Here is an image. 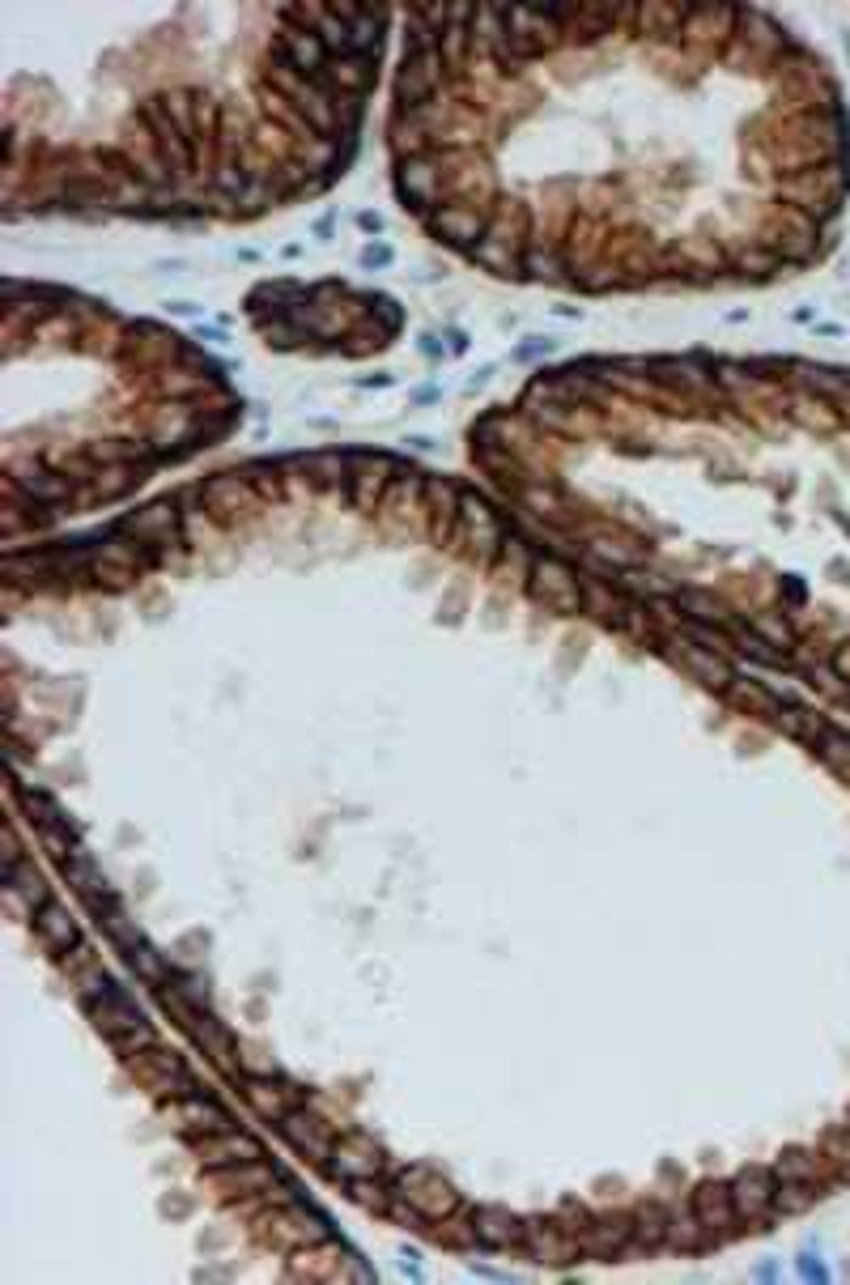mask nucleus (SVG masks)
<instances>
[{
  "instance_id": "nucleus-1",
  "label": "nucleus",
  "mask_w": 850,
  "mask_h": 1285,
  "mask_svg": "<svg viewBox=\"0 0 850 1285\" xmlns=\"http://www.w3.org/2000/svg\"><path fill=\"white\" fill-rule=\"evenodd\" d=\"M391 1201L404 1205L413 1217H422V1222H447V1217L460 1208V1192H456L451 1179H442L438 1170L409 1167V1170H400Z\"/></svg>"
},
{
  "instance_id": "nucleus-2",
  "label": "nucleus",
  "mask_w": 850,
  "mask_h": 1285,
  "mask_svg": "<svg viewBox=\"0 0 850 1285\" xmlns=\"http://www.w3.org/2000/svg\"><path fill=\"white\" fill-rule=\"evenodd\" d=\"M116 528L141 546L157 549L162 558L175 546H184V515H179V503H170V499H154V503L128 511Z\"/></svg>"
},
{
  "instance_id": "nucleus-3",
  "label": "nucleus",
  "mask_w": 850,
  "mask_h": 1285,
  "mask_svg": "<svg viewBox=\"0 0 850 1285\" xmlns=\"http://www.w3.org/2000/svg\"><path fill=\"white\" fill-rule=\"evenodd\" d=\"M447 85H451V73L442 65V51H404L396 69V107L434 103Z\"/></svg>"
},
{
  "instance_id": "nucleus-4",
  "label": "nucleus",
  "mask_w": 850,
  "mask_h": 1285,
  "mask_svg": "<svg viewBox=\"0 0 850 1285\" xmlns=\"http://www.w3.org/2000/svg\"><path fill=\"white\" fill-rule=\"evenodd\" d=\"M396 196H400V205L404 209H413L417 218H429L438 205H442V166H438V157H434V150L422 157H400L396 162Z\"/></svg>"
},
{
  "instance_id": "nucleus-5",
  "label": "nucleus",
  "mask_w": 850,
  "mask_h": 1285,
  "mask_svg": "<svg viewBox=\"0 0 850 1285\" xmlns=\"http://www.w3.org/2000/svg\"><path fill=\"white\" fill-rule=\"evenodd\" d=\"M269 60L290 65V69H298V73H307V78H319V73L328 69L332 56H328L323 39H319L310 26H298V22H290V17L276 13V31H272V39H269Z\"/></svg>"
},
{
  "instance_id": "nucleus-6",
  "label": "nucleus",
  "mask_w": 850,
  "mask_h": 1285,
  "mask_svg": "<svg viewBox=\"0 0 850 1285\" xmlns=\"http://www.w3.org/2000/svg\"><path fill=\"white\" fill-rule=\"evenodd\" d=\"M528 592H532L541 605H548L553 614H579L582 609L579 571H575L570 562L553 558V553H536V566H532V575H528Z\"/></svg>"
},
{
  "instance_id": "nucleus-7",
  "label": "nucleus",
  "mask_w": 850,
  "mask_h": 1285,
  "mask_svg": "<svg viewBox=\"0 0 850 1285\" xmlns=\"http://www.w3.org/2000/svg\"><path fill=\"white\" fill-rule=\"evenodd\" d=\"M425 231L460 252H472L485 234H489V222H494V205H438L429 218H422Z\"/></svg>"
},
{
  "instance_id": "nucleus-8",
  "label": "nucleus",
  "mask_w": 850,
  "mask_h": 1285,
  "mask_svg": "<svg viewBox=\"0 0 850 1285\" xmlns=\"http://www.w3.org/2000/svg\"><path fill=\"white\" fill-rule=\"evenodd\" d=\"M460 528H464V537H468V553H472L481 566L498 562L503 541H506V528L498 524V515L489 511L485 499H476V494H464V499H460Z\"/></svg>"
},
{
  "instance_id": "nucleus-9",
  "label": "nucleus",
  "mask_w": 850,
  "mask_h": 1285,
  "mask_svg": "<svg viewBox=\"0 0 850 1285\" xmlns=\"http://www.w3.org/2000/svg\"><path fill=\"white\" fill-rule=\"evenodd\" d=\"M323 1170H328L332 1179H345V1183H353V1179H379L383 1154H379V1145H375L370 1136L349 1132V1136H337V1145H332V1154H328Z\"/></svg>"
},
{
  "instance_id": "nucleus-10",
  "label": "nucleus",
  "mask_w": 850,
  "mask_h": 1285,
  "mask_svg": "<svg viewBox=\"0 0 850 1285\" xmlns=\"http://www.w3.org/2000/svg\"><path fill=\"white\" fill-rule=\"evenodd\" d=\"M200 499H204V506H209L217 519H238V515H247L251 506H260V490L251 486L247 472H217V477H209V481L200 486Z\"/></svg>"
},
{
  "instance_id": "nucleus-11",
  "label": "nucleus",
  "mask_w": 850,
  "mask_h": 1285,
  "mask_svg": "<svg viewBox=\"0 0 850 1285\" xmlns=\"http://www.w3.org/2000/svg\"><path fill=\"white\" fill-rule=\"evenodd\" d=\"M269 1239L281 1247H310V1243H323V1239H332V1230H328V1217L323 1213H315V1208L307 1205H285L276 1208L269 1217Z\"/></svg>"
},
{
  "instance_id": "nucleus-12",
  "label": "nucleus",
  "mask_w": 850,
  "mask_h": 1285,
  "mask_svg": "<svg viewBox=\"0 0 850 1285\" xmlns=\"http://www.w3.org/2000/svg\"><path fill=\"white\" fill-rule=\"evenodd\" d=\"M276 1129H281V1136L298 1149V1154H307L310 1163H328V1154H332V1145H337V1136H332V1129L319 1120V1115H310V1111H298V1107H290L281 1120H276Z\"/></svg>"
},
{
  "instance_id": "nucleus-13",
  "label": "nucleus",
  "mask_w": 850,
  "mask_h": 1285,
  "mask_svg": "<svg viewBox=\"0 0 850 1285\" xmlns=\"http://www.w3.org/2000/svg\"><path fill=\"white\" fill-rule=\"evenodd\" d=\"M468 1222H472V1243L489 1247V1251H510V1247H523V1239H528L523 1222L503 1205L472 1208Z\"/></svg>"
},
{
  "instance_id": "nucleus-14",
  "label": "nucleus",
  "mask_w": 850,
  "mask_h": 1285,
  "mask_svg": "<svg viewBox=\"0 0 850 1285\" xmlns=\"http://www.w3.org/2000/svg\"><path fill=\"white\" fill-rule=\"evenodd\" d=\"M353 477H349V499L357 511H375L383 506V494L391 486V472H396V460L391 456H349Z\"/></svg>"
},
{
  "instance_id": "nucleus-15",
  "label": "nucleus",
  "mask_w": 850,
  "mask_h": 1285,
  "mask_svg": "<svg viewBox=\"0 0 850 1285\" xmlns=\"http://www.w3.org/2000/svg\"><path fill=\"white\" fill-rule=\"evenodd\" d=\"M166 1120H170L179 1132H192V1136H209V1132L231 1129L226 1107H217L209 1094H196V1090L184 1094V1098H175V1102L166 1107Z\"/></svg>"
},
{
  "instance_id": "nucleus-16",
  "label": "nucleus",
  "mask_w": 850,
  "mask_h": 1285,
  "mask_svg": "<svg viewBox=\"0 0 850 1285\" xmlns=\"http://www.w3.org/2000/svg\"><path fill=\"white\" fill-rule=\"evenodd\" d=\"M85 1009H90L94 1030H98V1035H107L111 1043H116V1039H123V1035H132V1030H141V1026H150V1021H145V1013L137 1009V1005H132V1001H128L119 988H111L107 996H98V1001H94V1005H85Z\"/></svg>"
},
{
  "instance_id": "nucleus-17",
  "label": "nucleus",
  "mask_w": 850,
  "mask_h": 1285,
  "mask_svg": "<svg viewBox=\"0 0 850 1285\" xmlns=\"http://www.w3.org/2000/svg\"><path fill=\"white\" fill-rule=\"evenodd\" d=\"M523 1230H528L523 1247H528L536 1260H544V1264H566V1260H575V1255L582 1251L579 1235H570V1230H566V1226H557V1222L528 1217V1222H523Z\"/></svg>"
},
{
  "instance_id": "nucleus-18",
  "label": "nucleus",
  "mask_w": 850,
  "mask_h": 1285,
  "mask_svg": "<svg viewBox=\"0 0 850 1285\" xmlns=\"http://www.w3.org/2000/svg\"><path fill=\"white\" fill-rule=\"evenodd\" d=\"M251 1158H264V1145L256 1136H247V1132L222 1129L200 1136V1163H204V1170L231 1167V1163H251Z\"/></svg>"
},
{
  "instance_id": "nucleus-19",
  "label": "nucleus",
  "mask_w": 850,
  "mask_h": 1285,
  "mask_svg": "<svg viewBox=\"0 0 850 1285\" xmlns=\"http://www.w3.org/2000/svg\"><path fill=\"white\" fill-rule=\"evenodd\" d=\"M672 661L681 664L685 673H694L697 681H706L710 690H728L735 681V668L732 661L723 656V652H715V647H701V643H681V652H668Z\"/></svg>"
},
{
  "instance_id": "nucleus-20",
  "label": "nucleus",
  "mask_w": 850,
  "mask_h": 1285,
  "mask_svg": "<svg viewBox=\"0 0 850 1285\" xmlns=\"http://www.w3.org/2000/svg\"><path fill=\"white\" fill-rule=\"evenodd\" d=\"M35 915V936H39L43 945L60 958V954H69L73 945L81 941V928H78V915H69V907L64 902H43V907H35L31 911Z\"/></svg>"
},
{
  "instance_id": "nucleus-21",
  "label": "nucleus",
  "mask_w": 850,
  "mask_h": 1285,
  "mask_svg": "<svg viewBox=\"0 0 850 1285\" xmlns=\"http://www.w3.org/2000/svg\"><path fill=\"white\" fill-rule=\"evenodd\" d=\"M349 1255V1247L332 1243V1239H323V1243H310V1247H298V1255L290 1260V1277H310V1282H341L345 1273H341V1260Z\"/></svg>"
},
{
  "instance_id": "nucleus-22",
  "label": "nucleus",
  "mask_w": 850,
  "mask_h": 1285,
  "mask_svg": "<svg viewBox=\"0 0 850 1285\" xmlns=\"http://www.w3.org/2000/svg\"><path fill=\"white\" fill-rule=\"evenodd\" d=\"M523 252H528V243H519V238L485 234V238H481V243L468 252V260H472V265H481L485 273L523 277Z\"/></svg>"
},
{
  "instance_id": "nucleus-23",
  "label": "nucleus",
  "mask_w": 850,
  "mask_h": 1285,
  "mask_svg": "<svg viewBox=\"0 0 850 1285\" xmlns=\"http://www.w3.org/2000/svg\"><path fill=\"white\" fill-rule=\"evenodd\" d=\"M9 490H22L35 506H64L73 503V494H78L69 472H43V468H35V472H13L9 477Z\"/></svg>"
},
{
  "instance_id": "nucleus-24",
  "label": "nucleus",
  "mask_w": 850,
  "mask_h": 1285,
  "mask_svg": "<svg viewBox=\"0 0 850 1285\" xmlns=\"http://www.w3.org/2000/svg\"><path fill=\"white\" fill-rule=\"evenodd\" d=\"M629 1243H634V1222L629 1217H600V1222H587L579 1230V1247L595 1260H613Z\"/></svg>"
},
{
  "instance_id": "nucleus-25",
  "label": "nucleus",
  "mask_w": 850,
  "mask_h": 1285,
  "mask_svg": "<svg viewBox=\"0 0 850 1285\" xmlns=\"http://www.w3.org/2000/svg\"><path fill=\"white\" fill-rule=\"evenodd\" d=\"M732 1205H735V1217H748V1222L766 1217L774 1208V1179L757 1167L740 1170L732 1183Z\"/></svg>"
},
{
  "instance_id": "nucleus-26",
  "label": "nucleus",
  "mask_w": 850,
  "mask_h": 1285,
  "mask_svg": "<svg viewBox=\"0 0 850 1285\" xmlns=\"http://www.w3.org/2000/svg\"><path fill=\"white\" fill-rule=\"evenodd\" d=\"M319 78L345 98H366L375 85V60L370 56H337V60H328V69Z\"/></svg>"
},
{
  "instance_id": "nucleus-27",
  "label": "nucleus",
  "mask_w": 850,
  "mask_h": 1285,
  "mask_svg": "<svg viewBox=\"0 0 850 1285\" xmlns=\"http://www.w3.org/2000/svg\"><path fill=\"white\" fill-rule=\"evenodd\" d=\"M694 1217L715 1235V1230H728L735 1222V1205H732V1183H697L694 1188Z\"/></svg>"
},
{
  "instance_id": "nucleus-28",
  "label": "nucleus",
  "mask_w": 850,
  "mask_h": 1285,
  "mask_svg": "<svg viewBox=\"0 0 850 1285\" xmlns=\"http://www.w3.org/2000/svg\"><path fill=\"white\" fill-rule=\"evenodd\" d=\"M425 499H429L434 537H438V541H447V537H451V528L460 524V499H464V490H460L456 481H447V477H429V481H425Z\"/></svg>"
},
{
  "instance_id": "nucleus-29",
  "label": "nucleus",
  "mask_w": 850,
  "mask_h": 1285,
  "mask_svg": "<svg viewBox=\"0 0 850 1285\" xmlns=\"http://www.w3.org/2000/svg\"><path fill=\"white\" fill-rule=\"evenodd\" d=\"M243 1094H247V1102L264 1115V1120H281L294 1102H298V1090L294 1086H272V1077L264 1073H243Z\"/></svg>"
},
{
  "instance_id": "nucleus-30",
  "label": "nucleus",
  "mask_w": 850,
  "mask_h": 1285,
  "mask_svg": "<svg viewBox=\"0 0 850 1285\" xmlns=\"http://www.w3.org/2000/svg\"><path fill=\"white\" fill-rule=\"evenodd\" d=\"M562 269H570V260L562 256V243H557V238H528V252H523V277L548 281V285H562V281H570Z\"/></svg>"
},
{
  "instance_id": "nucleus-31",
  "label": "nucleus",
  "mask_w": 850,
  "mask_h": 1285,
  "mask_svg": "<svg viewBox=\"0 0 850 1285\" xmlns=\"http://www.w3.org/2000/svg\"><path fill=\"white\" fill-rule=\"evenodd\" d=\"M188 1035H192L196 1043L209 1052V1060H213L222 1073H238V1068H243V1064H238V1048H234V1035L226 1030V1026H222V1021H213L209 1013L196 1021Z\"/></svg>"
},
{
  "instance_id": "nucleus-32",
  "label": "nucleus",
  "mask_w": 850,
  "mask_h": 1285,
  "mask_svg": "<svg viewBox=\"0 0 850 1285\" xmlns=\"http://www.w3.org/2000/svg\"><path fill=\"white\" fill-rule=\"evenodd\" d=\"M213 1179L226 1188V1192H264L272 1188L276 1170L264 1163V1158H251V1163H231V1167H217Z\"/></svg>"
},
{
  "instance_id": "nucleus-33",
  "label": "nucleus",
  "mask_w": 850,
  "mask_h": 1285,
  "mask_svg": "<svg viewBox=\"0 0 850 1285\" xmlns=\"http://www.w3.org/2000/svg\"><path fill=\"white\" fill-rule=\"evenodd\" d=\"M4 890H9V898H22L31 911L35 907H43V902H51V890H47V881H43V873H35V864H13V868H4Z\"/></svg>"
},
{
  "instance_id": "nucleus-34",
  "label": "nucleus",
  "mask_w": 850,
  "mask_h": 1285,
  "mask_svg": "<svg viewBox=\"0 0 850 1285\" xmlns=\"http://www.w3.org/2000/svg\"><path fill=\"white\" fill-rule=\"evenodd\" d=\"M123 962H128V971L137 974L141 983H150V988H162L170 979V962L162 958V949H154L145 936L132 949H123Z\"/></svg>"
},
{
  "instance_id": "nucleus-35",
  "label": "nucleus",
  "mask_w": 850,
  "mask_h": 1285,
  "mask_svg": "<svg viewBox=\"0 0 850 1285\" xmlns=\"http://www.w3.org/2000/svg\"><path fill=\"white\" fill-rule=\"evenodd\" d=\"M659 379H668L676 392H710L715 388V371H701L697 362H689V358H663V362H656Z\"/></svg>"
},
{
  "instance_id": "nucleus-36",
  "label": "nucleus",
  "mask_w": 850,
  "mask_h": 1285,
  "mask_svg": "<svg viewBox=\"0 0 850 1285\" xmlns=\"http://www.w3.org/2000/svg\"><path fill=\"white\" fill-rule=\"evenodd\" d=\"M60 873H64V881H69V886H73V890H78V898H81V902H85V898H90V895H98V890H103V886H107V881H103V868H98V864H94V856H90V852H85V848H78V852H73V856H64V860H60Z\"/></svg>"
},
{
  "instance_id": "nucleus-37",
  "label": "nucleus",
  "mask_w": 850,
  "mask_h": 1285,
  "mask_svg": "<svg viewBox=\"0 0 850 1285\" xmlns=\"http://www.w3.org/2000/svg\"><path fill=\"white\" fill-rule=\"evenodd\" d=\"M276 200H285L281 188H276V179L272 175H251L243 196L234 200V218H260V213H269Z\"/></svg>"
},
{
  "instance_id": "nucleus-38",
  "label": "nucleus",
  "mask_w": 850,
  "mask_h": 1285,
  "mask_svg": "<svg viewBox=\"0 0 850 1285\" xmlns=\"http://www.w3.org/2000/svg\"><path fill=\"white\" fill-rule=\"evenodd\" d=\"M774 724H778V733H787V737H800V740H812V745H816V737L829 728V724H825L816 711H804V706H787V702L774 711Z\"/></svg>"
},
{
  "instance_id": "nucleus-39",
  "label": "nucleus",
  "mask_w": 850,
  "mask_h": 1285,
  "mask_svg": "<svg viewBox=\"0 0 850 1285\" xmlns=\"http://www.w3.org/2000/svg\"><path fill=\"white\" fill-rule=\"evenodd\" d=\"M723 694H728V702L744 706V711H757V715H774V711L782 706V699H778L774 690H766L762 681H744V677H735Z\"/></svg>"
},
{
  "instance_id": "nucleus-40",
  "label": "nucleus",
  "mask_w": 850,
  "mask_h": 1285,
  "mask_svg": "<svg viewBox=\"0 0 850 1285\" xmlns=\"http://www.w3.org/2000/svg\"><path fill=\"white\" fill-rule=\"evenodd\" d=\"M676 605H681V609H685V618H694V622L732 626V614H728L719 600H710L706 592H697V587H676Z\"/></svg>"
},
{
  "instance_id": "nucleus-41",
  "label": "nucleus",
  "mask_w": 850,
  "mask_h": 1285,
  "mask_svg": "<svg viewBox=\"0 0 850 1285\" xmlns=\"http://www.w3.org/2000/svg\"><path fill=\"white\" fill-rule=\"evenodd\" d=\"M39 843H43V852H47V856L56 860V864H60V860L64 856H73V852H78L81 848V839H78V826H73V821L69 818H56V821H47V826H39Z\"/></svg>"
},
{
  "instance_id": "nucleus-42",
  "label": "nucleus",
  "mask_w": 850,
  "mask_h": 1285,
  "mask_svg": "<svg viewBox=\"0 0 850 1285\" xmlns=\"http://www.w3.org/2000/svg\"><path fill=\"white\" fill-rule=\"evenodd\" d=\"M816 754H821V762H825L829 771L850 775V733H842V728H825V733L816 737Z\"/></svg>"
},
{
  "instance_id": "nucleus-43",
  "label": "nucleus",
  "mask_w": 850,
  "mask_h": 1285,
  "mask_svg": "<svg viewBox=\"0 0 850 1285\" xmlns=\"http://www.w3.org/2000/svg\"><path fill=\"white\" fill-rule=\"evenodd\" d=\"M422 494H425V477L409 468L404 477H391V486H387V494H383V506H391V511L400 515V511H409V506L417 503Z\"/></svg>"
},
{
  "instance_id": "nucleus-44",
  "label": "nucleus",
  "mask_w": 850,
  "mask_h": 1285,
  "mask_svg": "<svg viewBox=\"0 0 850 1285\" xmlns=\"http://www.w3.org/2000/svg\"><path fill=\"white\" fill-rule=\"evenodd\" d=\"M498 562H503V571H510L519 584H528V575H532V566H536V553H532V546H528L523 537H510V533H506Z\"/></svg>"
},
{
  "instance_id": "nucleus-45",
  "label": "nucleus",
  "mask_w": 850,
  "mask_h": 1285,
  "mask_svg": "<svg viewBox=\"0 0 850 1285\" xmlns=\"http://www.w3.org/2000/svg\"><path fill=\"white\" fill-rule=\"evenodd\" d=\"M13 796L22 801L26 818L35 821V826H47V821L64 818V814H60V805H56V801H51V796H47L43 787H22V783H17V787H13Z\"/></svg>"
},
{
  "instance_id": "nucleus-46",
  "label": "nucleus",
  "mask_w": 850,
  "mask_h": 1285,
  "mask_svg": "<svg viewBox=\"0 0 850 1285\" xmlns=\"http://www.w3.org/2000/svg\"><path fill=\"white\" fill-rule=\"evenodd\" d=\"M663 1235H668V1213H659L656 1205H647L638 1217H634V1243L629 1247H663Z\"/></svg>"
},
{
  "instance_id": "nucleus-47",
  "label": "nucleus",
  "mask_w": 850,
  "mask_h": 1285,
  "mask_svg": "<svg viewBox=\"0 0 850 1285\" xmlns=\"http://www.w3.org/2000/svg\"><path fill=\"white\" fill-rule=\"evenodd\" d=\"M111 988H116V979H111V974L103 971L98 962H94V967H85V971L73 974V992H78L81 1005H94V1001H98V996H107Z\"/></svg>"
},
{
  "instance_id": "nucleus-48",
  "label": "nucleus",
  "mask_w": 850,
  "mask_h": 1285,
  "mask_svg": "<svg viewBox=\"0 0 850 1285\" xmlns=\"http://www.w3.org/2000/svg\"><path fill=\"white\" fill-rule=\"evenodd\" d=\"M800 379H804L812 392H821V396H834V400H847V396H850V375H842V371H816V366H800Z\"/></svg>"
},
{
  "instance_id": "nucleus-49",
  "label": "nucleus",
  "mask_w": 850,
  "mask_h": 1285,
  "mask_svg": "<svg viewBox=\"0 0 850 1285\" xmlns=\"http://www.w3.org/2000/svg\"><path fill=\"white\" fill-rule=\"evenodd\" d=\"M706 1235H710V1230H706L697 1217H668V1235H663V1243L694 1251V1247L706 1243Z\"/></svg>"
},
{
  "instance_id": "nucleus-50",
  "label": "nucleus",
  "mask_w": 850,
  "mask_h": 1285,
  "mask_svg": "<svg viewBox=\"0 0 850 1285\" xmlns=\"http://www.w3.org/2000/svg\"><path fill=\"white\" fill-rule=\"evenodd\" d=\"M519 499L532 506V511H541V515H562V494H557L553 481H528V486H519Z\"/></svg>"
},
{
  "instance_id": "nucleus-51",
  "label": "nucleus",
  "mask_w": 850,
  "mask_h": 1285,
  "mask_svg": "<svg viewBox=\"0 0 850 1285\" xmlns=\"http://www.w3.org/2000/svg\"><path fill=\"white\" fill-rule=\"evenodd\" d=\"M735 647H740L744 656H753L757 664H787V661H782V652H778V647H770V643H766L757 630H740Z\"/></svg>"
},
{
  "instance_id": "nucleus-52",
  "label": "nucleus",
  "mask_w": 850,
  "mask_h": 1285,
  "mask_svg": "<svg viewBox=\"0 0 850 1285\" xmlns=\"http://www.w3.org/2000/svg\"><path fill=\"white\" fill-rule=\"evenodd\" d=\"M349 1192H353V1201L366 1208H379V1213H387L391 1208V1192H383L379 1188V1179H353L349 1183Z\"/></svg>"
},
{
  "instance_id": "nucleus-53",
  "label": "nucleus",
  "mask_w": 850,
  "mask_h": 1285,
  "mask_svg": "<svg viewBox=\"0 0 850 1285\" xmlns=\"http://www.w3.org/2000/svg\"><path fill=\"white\" fill-rule=\"evenodd\" d=\"M735 265H740V269H744V273H753V277H766V273H774V269H778V265H782V256H778V252H774V247H753V252H744V256H740V260H735Z\"/></svg>"
},
{
  "instance_id": "nucleus-54",
  "label": "nucleus",
  "mask_w": 850,
  "mask_h": 1285,
  "mask_svg": "<svg viewBox=\"0 0 850 1285\" xmlns=\"http://www.w3.org/2000/svg\"><path fill=\"white\" fill-rule=\"evenodd\" d=\"M150 1048H157V1035L150 1030V1026H141V1030H132V1035L116 1039V1052L123 1055V1060H137V1055L150 1052Z\"/></svg>"
},
{
  "instance_id": "nucleus-55",
  "label": "nucleus",
  "mask_w": 850,
  "mask_h": 1285,
  "mask_svg": "<svg viewBox=\"0 0 850 1285\" xmlns=\"http://www.w3.org/2000/svg\"><path fill=\"white\" fill-rule=\"evenodd\" d=\"M56 962H60V971H64L69 979H73L78 971H85V967H94L98 958H94V945H90V941H78V945H73L69 954H60Z\"/></svg>"
},
{
  "instance_id": "nucleus-56",
  "label": "nucleus",
  "mask_w": 850,
  "mask_h": 1285,
  "mask_svg": "<svg viewBox=\"0 0 850 1285\" xmlns=\"http://www.w3.org/2000/svg\"><path fill=\"white\" fill-rule=\"evenodd\" d=\"M816 1170H812V1163L800 1154V1149H791L782 1163H778V1179H812Z\"/></svg>"
},
{
  "instance_id": "nucleus-57",
  "label": "nucleus",
  "mask_w": 850,
  "mask_h": 1285,
  "mask_svg": "<svg viewBox=\"0 0 850 1285\" xmlns=\"http://www.w3.org/2000/svg\"><path fill=\"white\" fill-rule=\"evenodd\" d=\"M753 630H757V634H762L770 647H778V652L791 643V630H787L782 622H774V618H757V622H753Z\"/></svg>"
},
{
  "instance_id": "nucleus-58",
  "label": "nucleus",
  "mask_w": 850,
  "mask_h": 1285,
  "mask_svg": "<svg viewBox=\"0 0 850 1285\" xmlns=\"http://www.w3.org/2000/svg\"><path fill=\"white\" fill-rule=\"evenodd\" d=\"M800 1273H804L808 1282H825V1277H829V1273L821 1269V1260H812V1255H800Z\"/></svg>"
},
{
  "instance_id": "nucleus-59",
  "label": "nucleus",
  "mask_w": 850,
  "mask_h": 1285,
  "mask_svg": "<svg viewBox=\"0 0 850 1285\" xmlns=\"http://www.w3.org/2000/svg\"><path fill=\"white\" fill-rule=\"evenodd\" d=\"M834 673L850 681V647H838V652H834Z\"/></svg>"
},
{
  "instance_id": "nucleus-60",
  "label": "nucleus",
  "mask_w": 850,
  "mask_h": 1285,
  "mask_svg": "<svg viewBox=\"0 0 850 1285\" xmlns=\"http://www.w3.org/2000/svg\"><path fill=\"white\" fill-rule=\"evenodd\" d=\"M362 226H366V231H379L383 222H379V213H362Z\"/></svg>"
}]
</instances>
